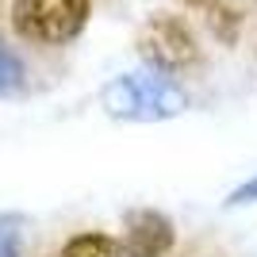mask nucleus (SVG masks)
Segmentation results:
<instances>
[{
	"label": "nucleus",
	"instance_id": "nucleus-2",
	"mask_svg": "<svg viewBox=\"0 0 257 257\" xmlns=\"http://www.w3.org/2000/svg\"><path fill=\"white\" fill-rule=\"evenodd\" d=\"M88 0H16L12 27L31 43H69L85 31Z\"/></svg>",
	"mask_w": 257,
	"mask_h": 257
},
{
	"label": "nucleus",
	"instance_id": "nucleus-3",
	"mask_svg": "<svg viewBox=\"0 0 257 257\" xmlns=\"http://www.w3.org/2000/svg\"><path fill=\"white\" fill-rule=\"evenodd\" d=\"M139 54L146 58L150 69L177 73V69H184V65H192L196 58H200V46H196L192 27H188L181 16L161 12V16H154L139 31Z\"/></svg>",
	"mask_w": 257,
	"mask_h": 257
},
{
	"label": "nucleus",
	"instance_id": "nucleus-6",
	"mask_svg": "<svg viewBox=\"0 0 257 257\" xmlns=\"http://www.w3.org/2000/svg\"><path fill=\"white\" fill-rule=\"evenodd\" d=\"M23 77H27V73H23V62L4 43H0V96L20 92V88H23Z\"/></svg>",
	"mask_w": 257,
	"mask_h": 257
},
{
	"label": "nucleus",
	"instance_id": "nucleus-4",
	"mask_svg": "<svg viewBox=\"0 0 257 257\" xmlns=\"http://www.w3.org/2000/svg\"><path fill=\"white\" fill-rule=\"evenodd\" d=\"M173 246V223L154 207H139V211L123 215V242L119 253L123 257H165Z\"/></svg>",
	"mask_w": 257,
	"mask_h": 257
},
{
	"label": "nucleus",
	"instance_id": "nucleus-9",
	"mask_svg": "<svg viewBox=\"0 0 257 257\" xmlns=\"http://www.w3.org/2000/svg\"><path fill=\"white\" fill-rule=\"evenodd\" d=\"M192 4H200V0H192Z\"/></svg>",
	"mask_w": 257,
	"mask_h": 257
},
{
	"label": "nucleus",
	"instance_id": "nucleus-1",
	"mask_svg": "<svg viewBox=\"0 0 257 257\" xmlns=\"http://www.w3.org/2000/svg\"><path fill=\"white\" fill-rule=\"evenodd\" d=\"M104 107H107V115H115V119L154 123V119L177 115L184 107V96L161 69H146V73L115 77L104 92Z\"/></svg>",
	"mask_w": 257,
	"mask_h": 257
},
{
	"label": "nucleus",
	"instance_id": "nucleus-5",
	"mask_svg": "<svg viewBox=\"0 0 257 257\" xmlns=\"http://www.w3.org/2000/svg\"><path fill=\"white\" fill-rule=\"evenodd\" d=\"M62 257H123L119 242H111L107 234H77L65 242Z\"/></svg>",
	"mask_w": 257,
	"mask_h": 257
},
{
	"label": "nucleus",
	"instance_id": "nucleus-7",
	"mask_svg": "<svg viewBox=\"0 0 257 257\" xmlns=\"http://www.w3.org/2000/svg\"><path fill=\"white\" fill-rule=\"evenodd\" d=\"M0 257H20V230L8 219H0Z\"/></svg>",
	"mask_w": 257,
	"mask_h": 257
},
{
	"label": "nucleus",
	"instance_id": "nucleus-8",
	"mask_svg": "<svg viewBox=\"0 0 257 257\" xmlns=\"http://www.w3.org/2000/svg\"><path fill=\"white\" fill-rule=\"evenodd\" d=\"M230 207H242V204H257V177H249L246 184H238L234 192H230V200H226Z\"/></svg>",
	"mask_w": 257,
	"mask_h": 257
}]
</instances>
